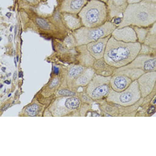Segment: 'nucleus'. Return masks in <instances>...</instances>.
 Wrapping results in <instances>:
<instances>
[{
  "label": "nucleus",
  "mask_w": 156,
  "mask_h": 156,
  "mask_svg": "<svg viewBox=\"0 0 156 156\" xmlns=\"http://www.w3.org/2000/svg\"><path fill=\"white\" fill-rule=\"evenodd\" d=\"M116 28L111 22L108 21L99 27H89L82 26L75 30L73 35L76 41V46L87 45L90 43L111 35Z\"/></svg>",
  "instance_id": "obj_4"
},
{
  "label": "nucleus",
  "mask_w": 156,
  "mask_h": 156,
  "mask_svg": "<svg viewBox=\"0 0 156 156\" xmlns=\"http://www.w3.org/2000/svg\"><path fill=\"white\" fill-rule=\"evenodd\" d=\"M11 94H9V96H8V97H9V96H10Z\"/></svg>",
  "instance_id": "obj_42"
},
{
  "label": "nucleus",
  "mask_w": 156,
  "mask_h": 156,
  "mask_svg": "<svg viewBox=\"0 0 156 156\" xmlns=\"http://www.w3.org/2000/svg\"><path fill=\"white\" fill-rule=\"evenodd\" d=\"M143 0H128V3H138V2H141Z\"/></svg>",
  "instance_id": "obj_31"
},
{
  "label": "nucleus",
  "mask_w": 156,
  "mask_h": 156,
  "mask_svg": "<svg viewBox=\"0 0 156 156\" xmlns=\"http://www.w3.org/2000/svg\"><path fill=\"white\" fill-rule=\"evenodd\" d=\"M110 78L111 76L105 77L95 74L86 87L87 96L92 100L97 101L105 99L111 90Z\"/></svg>",
  "instance_id": "obj_6"
},
{
  "label": "nucleus",
  "mask_w": 156,
  "mask_h": 156,
  "mask_svg": "<svg viewBox=\"0 0 156 156\" xmlns=\"http://www.w3.org/2000/svg\"><path fill=\"white\" fill-rule=\"evenodd\" d=\"M2 85L1 84V88H2Z\"/></svg>",
  "instance_id": "obj_41"
},
{
  "label": "nucleus",
  "mask_w": 156,
  "mask_h": 156,
  "mask_svg": "<svg viewBox=\"0 0 156 156\" xmlns=\"http://www.w3.org/2000/svg\"><path fill=\"white\" fill-rule=\"evenodd\" d=\"M35 21L38 27H40L42 29L48 30H50L51 27L50 24L46 20H44L42 18H37L36 19Z\"/></svg>",
  "instance_id": "obj_25"
},
{
  "label": "nucleus",
  "mask_w": 156,
  "mask_h": 156,
  "mask_svg": "<svg viewBox=\"0 0 156 156\" xmlns=\"http://www.w3.org/2000/svg\"><path fill=\"white\" fill-rule=\"evenodd\" d=\"M13 40V35L12 34L9 35L8 37V41L9 43H11Z\"/></svg>",
  "instance_id": "obj_32"
},
{
  "label": "nucleus",
  "mask_w": 156,
  "mask_h": 156,
  "mask_svg": "<svg viewBox=\"0 0 156 156\" xmlns=\"http://www.w3.org/2000/svg\"><path fill=\"white\" fill-rule=\"evenodd\" d=\"M58 94L62 96H66V97H69V96H73L75 95L74 92H72L71 91L68 90H62L59 91Z\"/></svg>",
  "instance_id": "obj_27"
},
{
  "label": "nucleus",
  "mask_w": 156,
  "mask_h": 156,
  "mask_svg": "<svg viewBox=\"0 0 156 156\" xmlns=\"http://www.w3.org/2000/svg\"><path fill=\"white\" fill-rule=\"evenodd\" d=\"M142 98L137 80L133 81L125 90L117 92L110 90L105 99L109 102L119 106L126 107L134 105Z\"/></svg>",
  "instance_id": "obj_5"
},
{
  "label": "nucleus",
  "mask_w": 156,
  "mask_h": 156,
  "mask_svg": "<svg viewBox=\"0 0 156 156\" xmlns=\"http://www.w3.org/2000/svg\"><path fill=\"white\" fill-rule=\"evenodd\" d=\"M77 47L80 53L79 58L81 65L86 68L93 67L96 60L87 50V45H83Z\"/></svg>",
  "instance_id": "obj_15"
},
{
  "label": "nucleus",
  "mask_w": 156,
  "mask_h": 156,
  "mask_svg": "<svg viewBox=\"0 0 156 156\" xmlns=\"http://www.w3.org/2000/svg\"><path fill=\"white\" fill-rule=\"evenodd\" d=\"M58 83V80L57 78H55L50 84V87L52 88L56 86Z\"/></svg>",
  "instance_id": "obj_29"
},
{
  "label": "nucleus",
  "mask_w": 156,
  "mask_h": 156,
  "mask_svg": "<svg viewBox=\"0 0 156 156\" xmlns=\"http://www.w3.org/2000/svg\"><path fill=\"white\" fill-rule=\"evenodd\" d=\"M147 1H152V2H155V3H156V0H147Z\"/></svg>",
  "instance_id": "obj_38"
},
{
  "label": "nucleus",
  "mask_w": 156,
  "mask_h": 156,
  "mask_svg": "<svg viewBox=\"0 0 156 156\" xmlns=\"http://www.w3.org/2000/svg\"><path fill=\"white\" fill-rule=\"evenodd\" d=\"M111 35L118 41L128 43L138 42L136 33L132 26H126L122 28L116 27Z\"/></svg>",
  "instance_id": "obj_9"
},
{
  "label": "nucleus",
  "mask_w": 156,
  "mask_h": 156,
  "mask_svg": "<svg viewBox=\"0 0 156 156\" xmlns=\"http://www.w3.org/2000/svg\"><path fill=\"white\" fill-rule=\"evenodd\" d=\"M99 1H101V2H104V3H106L107 2L108 0H99Z\"/></svg>",
  "instance_id": "obj_37"
},
{
  "label": "nucleus",
  "mask_w": 156,
  "mask_h": 156,
  "mask_svg": "<svg viewBox=\"0 0 156 156\" xmlns=\"http://www.w3.org/2000/svg\"><path fill=\"white\" fill-rule=\"evenodd\" d=\"M156 21V3L143 0L128 5L118 28L128 26L146 28L151 27Z\"/></svg>",
  "instance_id": "obj_1"
},
{
  "label": "nucleus",
  "mask_w": 156,
  "mask_h": 156,
  "mask_svg": "<svg viewBox=\"0 0 156 156\" xmlns=\"http://www.w3.org/2000/svg\"><path fill=\"white\" fill-rule=\"evenodd\" d=\"M139 42L125 43L116 40L111 36L108 41L104 58L116 69L128 65L138 56L141 49Z\"/></svg>",
  "instance_id": "obj_2"
},
{
  "label": "nucleus",
  "mask_w": 156,
  "mask_h": 156,
  "mask_svg": "<svg viewBox=\"0 0 156 156\" xmlns=\"http://www.w3.org/2000/svg\"><path fill=\"white\" fill-rule=\"evenodd\" d=\"M5 83H7V84H10V82H9V81H5Z\"/></svg>",
  "instance_id": "obj_36"
},
{
  "label": "nucleus",
  "mask_w": 156,
  "mask_h": 156,
  "mask_svg": "<svg viewBox=\"0 0 156 156\" xmlns=\"http://www.w3.org/2000/svg\"><path fill=\"white\" fill-rule=\"evenodd\" d=\"M80 101L79 99L74 97L68 98L65 103L66 106L70 110L77 109L80 107Z\"/></svg>",
  "instance_id": "obj_24"
},
{
  "label": "nucleus",
  "mask_w": 156,
  "mask_h": 156,
  "mask_svg": "<svg viewBox=\"0 0 156 156\" xmlns=\"http://www.w3.org/2000/svg\"><path fill=\"white\" fill-rule=\"evenodd\" d=\"M142 98L148 95L156 81V71L147 72L137 80Z\"/></svg>",
  "instance_id": "obj_10"
},
{
  "label": "nucleus",
  "mask_w": 156,
  "mask_h": 156,
  "mask_svg": "<svg viewBox=\"0 0 156 156\" xmlns=\"http://www.w3.org/2000/svg\"><path fill=\"white\" fill-rule=\"evenodd\" d=\"M111 36L101 38L87 45V50L95 59H100L104 58L108 41Z\"/></svg>",
  "instance_id": "obj_11"
},
{
  "label": "nucleus",
  "mask_w": 156,
  "mask_h": 156,
  "mask_svg": "<svg viewBox=\"0 0 156 156\" xmlns=\"http://www.w3.org/2000/svg\"><path fill=\"white\" fill-rule=\"evenodd\" d=\"M143 44L156 51V21L149 27L148 33Z\"/></svg>",
  "instance_id": "obj_21"
},
{
  "label": "nucleus",
  "mask_w": 156,
  "mask_h": 156,
  "mask_svg": "<svg viewBox=\"0 0 156 156\" xmlns=\"http://www.w3.org/2000/svg\"><path fill=\"white\" fill-rule=\"evenodd\" d=\"M78 15L85 27H99L108 21L106 3L99 0H88Z\"/></svg>",
  "instance_id": "obj_3"
},
{
  "label": "nucleus",
  "mask_w": 156,
  "mask_h": 156,
  "mask_svg": "<svg viewBox=\"0 0 156 156\" xmlns=\"http://www.w3.org/2000/svg\"><path fill=\"white\" fill-rule=\"evenodd\" d=\"M145 73V72L140 69L134 68H126L122 67L116 69L115 74H121L127 76L130 78L133 81L137 80L141 75Z\"/></svg>",
  "instance_id": "obj_19"
},
{
  "label": "nucleus",
  "mask_w": 156,
  "mask_h": 156,
  "mask_svg": "<svg viewBox=\"0 0 156 156\" xmlns=\"http://www.w3.org/2000/svg\"><path fill=\"white\" fill-rule=\"evenodd\" d=\"M95 74L92 67H88L75 80V84L78 86H86L90 83Z\"/></svg>",
  "instance_id": "obj_17"
},
{
  "label": "nucleus",
  "mask_w": 156,
  "mask_h": 156,
  "mask_svg": "<svg viewBox=\"0 0 156 156\" xmlns=\"http://www.w3.org/2000/svg\"><path fill=\"white\" fill-rule=\"evenodd\" d=\"M63 16L65 22L69 29L74 31L83 26L78 14L65 12Z\"/></svg>",
  "instance_id": "obj_16"
},
{
  "label": "nucleus",
  "mask_w": 156,
  "mask_h": 156,
  "mask_svg": "<svg viewBox=\"0 0 156 156\" xmlns=\"http://www.w3.org/2000/svg\"><path fill=\"white\" fill-rule=\"evenodd\" d=\"M133 81L130 78L124 74H115L110 78V87L116 92H122L126 89Z\"/></svg>",
  "instance_id": "obj_12"
},
{
  "label": "nucleus",
  "mask_w": 156,
  "mask_h": 156,
  "mask_svg": "<svg viewBox=\"0 0 156 156\" xmlns=\"http://www.w3.org/2000/svg\"><path fill=\"white\" fill-rule=\"evenodd\" d=\"M42 1H44V2H45V1H47V0H42Z\"/></svg>",
  "instance_id": "obj_40"
},
{
  "label": "nucleus",
  "mask_w": 156,
  "mask_h": 156,
  "mask_svg": "<svg viewBox=\"0 0 156 156\" xmlns=\"http://www.w3.org/2000/svg\"><path fill=\"white\" fill-rule=\"evenodd\" d=\"M88 0H62L60 10L63 12L78 14Z\"/></svg>",
  "instance_id": "obj_13"
},
{
  "label": "nucleus",
  "mask_w": 156,
  "mask_h": 156,
  "mask_svg": "<svg viewBox=\"0 0 156 156\" xmlns=\"http://www.w3.org/2000/svg\"><path fill=\"white\" fill-rule=\"evenodd\" d=\"M144 98L141 99L138 102L130 106L123 107L118 105L119 108V116H134L141 105L143 102Z\"/></svg>",
  "instance_id": "obj_20"
},
{
  "label": "nucleus",
  "mask_w": 156,
  "mask_h": 156,
  "mask_svg": "<svg viewBox=\"0 0 156 156\" xmlns=\"http://www.w3.org/2000/svg\"><path fill=\"white\" fill-rule=\"evenodd\" d=\"M155 110V108L154 106L152 105L147 110V114H149V115H151V114H152L154 111Z\"/></svg>",
  "instance_id": "obj_30"
},
{
  "label": "nucleus",
  "mask_w": 156,
  "mask_h": 156,
  "mask_svg": "<svg viewBox=\"0 0 156 156\" xmlns=\"http://www.w3.org/2000/svg\"><path fill=\"white\" fill-rule=\"evenodd\" d=\"M92 68L95 74L102 76L109 77L113 75L116 68L107 63L103 58L96 60Z\"/></svg>",
  "instance_id": "obj_14"
},
{
  "label": "nucleus",
  "mask_w": 156,
  "mask_h": 156,
  "mask_svg": "<svg viewBox=\"0 0 156 156\" xmlns=\"http://www.w3.org/2000/svg\"><path fill=\"white\" fill-rule=\"evenodd\" d=\"M108 14V21L115 17H123L128 5V0H108L106 3Z\"/></svg>",
  "instance_id": "obj_8"
},
{
  "label": "nucleus",
  "mask_w": 156,
  "mask_h": 156,
  "mask_svg": "<svg viewBox=\"0 0 156 156\" xmlns=\"http://www.w3.org/2000/svg\"><path fill=\"white\" fill-rule=\"evenodd\" d=\"M86 67L81 65H75L71 67L68 72V75L72 79L76 80L85 70Z\"/></svg>",
  "instance_id": "obj_22"
},
{
  "label": "nucleus",
  "mask_w": 156,
  "mask_h": 156,
  "mask_svg": "<svg viewBox=\"0 0 156 156\" xmlns=\"http://www.w3.org/2000/svg\"><path fill=\"white\" fill-rule=\"evenodd\" d=\"M13 78H14V80H16L17 78V73L16 72L14 73V76H13Z\"/></svg>",
  "instance_id": "obj_35"
},
{
  "label": "nucleus",
  "mask_w": 156,
  "mask_h": 156,
  "mask_svg": "<svg viewBox=\"0 0 156 156\" xmlns=\"http://www.w3.org/2000/svg\"><path fill=\"white\" fill-rule=\"evenodd\" d=\"M153 104H156V99H155L154 100V101H153Z\"/></svg>",
  "instance_id": "obj_39"
},
{
  "label": "nucleus",
  "mask_w": 156,
  "mask_h": 156,
  "mask_svg": "<svg viewBox=\"0 0 156 156\" xmlns=\"http://www.w3.org/2000/svg\"><path fill=\"white\" fill-rule=\"evenodd\" d=\"M99 101H101L99 104L100 109L104 113L110 116H119V108L118 105L109 102L105 99Z\"/></svg>",
  "instance_id": "obj_18"
},
{
  "label": "nucleus",
  "mask_w": 156,
  "mask_h": 156,
  "mask_svg": "<svg viewBox=\"0 0 156 156\" xmlns=\"http://www.w3.org/2000/svg\"><path fill=\"white\" fill-rule=\"evenodd\" d=\"M9 105H10V104H7V105H6L2 109V110H1V111L3 112V111H4V110H5V109L7 108H8V107L9 106Z\"/></svg>",
  "instance_id": "obj_33"
},
{
  "label": "nucleus",
  "mask_w": 156,
  "mask_h": 156,
  "mask_svg": "<svg viewBox=\"0 0 156 156\" xmlns=\"http://www.w3.org/2000/svg\"><path fill=\"white\" fill-rule=\"evenodd\" d=\"M135 30L138 38V42L140 44H143L146 39V36L148 33L149 27H133Z\"/></svg>",
  "instance_id": "obj_23"
},
{
  "label": "nucleus",
  "mask_w": 156,
  "mask_h": 156,
  "mask_svg": "<svg viewBox=\"0 0 156 156\" xmlns=\"http://www.w3.org/2000/svg\"><path fill=\"white\" fill-rule=\"evenodd\" d=\"M123 67L140 69L145 73L156 71V53L139 54L131 63Z\"/></svg>",
  "instance_id": "obj_7"
},
{
  "label": "nucleus",
  "mask_w": 156,
  "mask_h": 156,
  "mask_svg": "<svg viewBox=\"0 0 156 156\" xmlns=\"http://www.w3.org/2000/svg\"><path fill=\"white\" fill-rule=\"evenodd\" d=\"M54 72L55 74H57L58 73V68L55 67V69H54Z\"/></svg>",
  "instance_id": "obj_34"
},
{
  "label": "nucleus",
  "mask_w": 156,
  "mask_h": 156,
  "mask_svg": "<svg viewBox=\"0 0 156 156\" xmlns=\"http://www.w3.org/2000/svg\"><path fill=\"white\" fill-rule=\"evenodd\" d=\"M38 110H39V107L38 105L36 104H33L26 108L25 111L29 116H34L38 113Z\"/></svg>",
  "instance_id": "obj_26"
},
{
  "label": "nucleus",
  "mask_w": 156,
  "mask_h": 156,
  "mask_svg": "<svg viewBox=\"0 0 156 156\" xmlns=\"http://www.w3.org/2000/svg\"><path fill=\"white\" fill-rule=\"evenodd\" d=\"M26 4L30 5H37L39 3L40 0H22Z\"/></svg>",
  "instance_id": "obj_28"
}]
</instances>
